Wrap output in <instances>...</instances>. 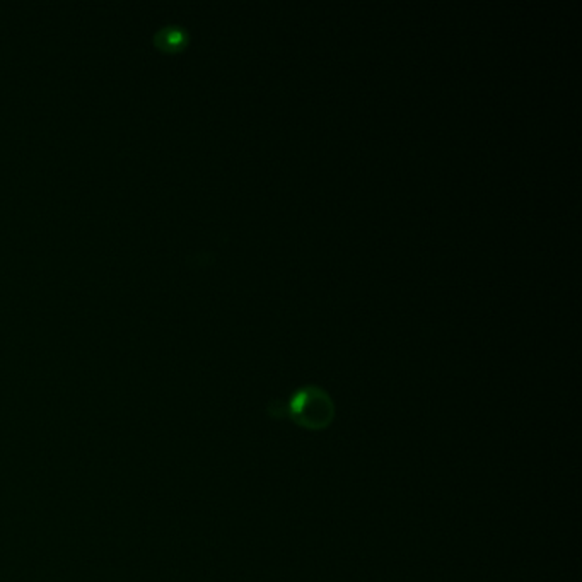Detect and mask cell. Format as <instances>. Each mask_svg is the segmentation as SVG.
Instances as JSON below:
<instances>
[{
  "label": "cell",
  "mask_w": 582,
  "mask_h": 582,
  "mask_svg": "<svg viewBox=\"0 0 582 582\" xmlns=\"http://www.w3.org/2000/svg\"><path fill=\"white\" fill-rule=\"evenodd\" d=\"M154 45L166 54H178L188 45V33L180 26H165L154 33Z\"/></svg>",
  "instance_id": "obj_2"
},
{
  "label": "cell",
  "mask_w": 582,
  "mask_h": 582,
  "mask_svg": "<svg viewBox=\"0 0 582 582\" xmlns=\"http://www.w3.org/2000/svg\"><path fill=\"white\" fill-rule=\"evenodd\" d=\"M287 416L301 429H328L335 418V403L325 389L305 386L292 395L287 403Z\"/></svg>",
  "instance_id": "obj_1"
}]
</instances>
